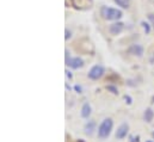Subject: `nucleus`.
Masks as SVG:
<instances>
[{
    "mask_svg": "<svg viewBox=\"0 0 154 142\" xmlns=\"http://www.w3.org/2000/svg\"><path fill=\"white\" fill-rule=\"evenodd\" d=\"M112 125H114V122L111 118H105L100 125L98 127V136L100 139H108L111 130H112Z\"/></svg>",
    "mask_w": 154,
    "mask_h": 142,
    "instance_id": "1",
    "label": "nucleus"
},
{
    "mask_svg": "<svg viewBox=\"0 0 154 142\" xmlns=\"http://www.w3.org/2000/svg\"><path fill=\"white\" fill-rule=\"evenodd\" d=\"M100 16L106 20H117L122 17V11H119L117 8L103 6L102 10H100Z\"/></svg>",
    "mask_w": 154,
    "mask_h": 142,
    "instance_id": "2",
    "label": "nucleus"
},
{
    "mask_svg": "<svg viewBox=\"0 0 154 142\" xmlns=\"http://www.w3.org/2000/svg\"><path fill=\"white\" fill-rule=\"evenodd\" d=\"M103 74H104V68L102 67V66H93L90 72H88V78L90 79H92V80H98V79H100L102 76H103Z\"/></svg>",
    "mask_w": 154,
    "mask_h": 142,
    "instance_id": "3",
    "label": "nucleus"
},
{
    "mask_svg": "<svg viewBox=\"0 0 154 142\" xmlns=\"http://www.w3.org/2000/svg\"><path fill=\"white\" fill-rule=\"evenodd\" d=\"M128 130H129V125H128L127 123L121 124V125L118 127L117 131H116V137H117L118 140L124 139V137L127 136V134H128Z\"/></svg>",
    "mask_w": 154,
    "mask_h": 142,
    "instance_id": "4",
    "label": "nucleus"
},
{
    "mask_svg": "<svg viewBox=\"0 0 154 142\" xmlns=\"http://www.w3.org/2000/svg\"><path fill=\"white\" fill-rule=\"evenodd\" d=\"M128 51L134 55V56H137V57H141L143 55V48L140 45V44H131L128 49Z\"/></svg>",
    "mask_w": 154,
    "mask_h": 142,
    "instance_id": "5",
    "label": "nucleus"
},
{
    "mask_svg": "<svg viewBox=\"0 0 154 142\" xmlns=\"http://www.w3.org/2000/svg\"><path fill=\"white\" fill-rule=\"evenodd\" d=\"M123 28H124V24L121 23V22H117L110 25V34L111 35H119L122 31H123Z\"/></svg>",
    "mask_w": 154,
    "mask_h": 142,
    "instance_id": "6",
    "label": "nucleus"
},
{
    "mask_svg": "<svg viewBox=\"0 0 154 142\" xmlns=\"http://www.w3.org/2000/svg\"><path fill=\"white\" fill-rule=\"evenodd\" d=\"M67 66L72 67L73 69H78V68H81V67L84 66V61H82V59H80V57H73V59H71V60L68 61Z\"/></svg>",
    "mask_w": 154,
    "mask_h": 142,
    "instance_id": "7",
    "label": "nucleus"
},
{
    "mask_svg": "<svg viewBox=\"0 0 154 142\" xmlns=\"http://www.w3.org/2000/svg\"><path fill=\"white\" fill-rule=\"evenodd\" d=\"M90 115H91V105L88 103H85L81 107V117L82 118H88Z\"/></svg>",
    "mask_w": 154,
    "mask_h": 142,
    "instance_id": "8",
    "label": "nucleus"
},
{
    "mask_svg": "<svg viewBox=\"0 0 154 142\" xmlns=\"http://www.w3.org/2000/svg\"><path fill=\"white\" fill-rule=\"evenodd\" d=\"M154 117V111L151 109V107H148V109H146L145 110V112H143V119L146 121V122H152V119H153Z\"/></svg>",
    "mask_w": 154,
    "mask_h": 142,
    "instance_id": "9",
    "label": "nucleus"
},
{
    "mask_svg": "<svg viewBox=\"0 0 154 142\" xmlns=\"http://www.w3.org/2000/svg\"><path fill=\"white\" fill-rule=\"evenodd\" d=\"M94 128H96V123H94L93 121H90V122L86 123V125H85V134H86V135H92Z\"/></svg>",
    "mask_w": 154,
    "mask_h": 142,
    "instance_id": "10",
    "label": "nucleus"
},
{
    "mask_svg": "<svg viewBox=\"0 0 154 142\" xmlns=\"http://www.w3.org/2000/svg\"><path fill=\"white\" fill-rule=\"evenodd\" d=\"M115 2L118 6H121L122 8H128L129 4H130V0H115Z\"/></svg>",
    "mask_w": 154,
    "mask_h": 142,
    "instance_id": "11",
    "label": "nucleus"
},
{
    "mask_svg": "<svg viewBox=\"0 0 154 142\" xmlns=\"http://www.w3.org/2000/svg\"><path fill=\"white\" fill-rule=\"evenodd\" d=\"M106 90L110 91L112 94H118V90L116 88L115 86H112V85H108V86H106Z\"/></svg>",
    "mask_w": 154,
    "mask_h": 142,
    "instance_id": "12",
    "label": "nucleus"
},
{
    "mask_svg": "<svg viewBox=\"0 0 154 142\" xmlns=\"http://www.w3.org/2000/svg\"><path fill=\"white\" fill-rule=\"evenodd\" d=\"M141 25H142V28L145 29V31H146V34L148 35L149 34V31H151V29H149V25L146 23V22H141Z\"/></svg>",
    "mask_w": 154,
    "mask_h": 142,
    "instance_id": "13",
    "label": "nucleus"
},
{
    "mask_svg": "<svg viewBox=\"0 0 154 142\" xmlns=\"http://www.w3.org/2000/svg\"><path fill=\"white\" fill-rule=\"evenodd\" d=\"M124 100H125V103H127L128 105H130V104L133 103V99H131V97H130V96H127V94L124 96Z\"/></svg>",
    "mask_w": 154,
    "mask_h": 142,
    "instance_id": "14",
    "label": "nucleus"
},
{
    "mask_svg": "<svg viewBox=\"0 0 154 142\" xmlns=\"http://www.w3.org/2000/svg\"><path fill=\"white\" fill-rule=\"evenodd\" d=\"M148 19H149V22L152 23L153 29H154V14H153V13H149V14H148Z\"/></svg>",
    "mask_w": 154,
    "mask_h": 142,
    "instance_id": "15",
    "label": "nucleus"
},
{
    "mask_svg": "<svg viewBox=\"0 0 154 142\" xmlns=\"http://www.w3.org/2000/svg\"><path fill=\"white\" fill-rule=\"evenodd\" d=\"M65 54H66V65H67V63H68V61L71 60V59H69V51L66 49V50H65Z\"/></svg>",
    "mask_w": 154,
    "mask_h": 142,
    "instance_id": "16",
    "label": "nucleus"
},
{
    "mask_svg": "<svg viewBox=\"0 0 154 142\" xmlns=\"http://www.w3.org/2000/svg\"><path fill=\"white\" fill-rule=\"evenodd\" d=\"M65 73H66V76H67L69 80H72V79H73V74H72V73H71L69 71H66Z\"/></svg>",
    "mask_w": 154,
    "mask_h": 142,
    "instance_id": "17",
    "label": "nucleus"
},
{
    "mask_svg": "<svg viewBox=\"0 0 154 142\" xmlns=\"http://www.w3.org/2000/svg\"><path fill=\"white\" fill-rule=\"evenodd\" d=\"M65 32H66V36H65V38H66V39L71 38V31H69L68 29H66V30H65Z\"/></svg>",
    "mask_w": 154,
    "mask_h": 142,
    "instance_id": "18",
    "label": "nucleus"
},
{
    "mask_svg": "<svg viewBox=\"0 0 154 142\" xmlns=\"http://www.w3.org/2000/svg\"><path fill=\"white\" fill-rule=\"evenodd\" d=\"M74 90L77 91L78 93H81V87H80L79 85H75V86H74Z\"/></svg>",
    "mask_w": 154,
    "mask_h": 142,
    "instance_id": "19",
    "label": "nucleus"
},
{
    "mask_svg": "<svg viewBox=\"0 0 154 142\" xmlns=\"http://www.w3.org/2000/svg\"><path fill=\"white\" fill-rule=\"evenodd\" d=\"M151 62H152V63L154 62V53H153V56H152V59H151Z\"/></svg>",
    "mask_w": 154,
    "mask_h": 142,
    "instance_id": "20",
    "label": "nucleus"
},
{
    "mask_svg": "<svg viewBox=\"0 0 154 142\" xmlns=\"http://www.w3.org/2000/svg\"><path fill=\"white\" fill-rule=\"evenodd\" d=\"M152 137H153V139H154V131H153V133H152Z\"/></svg>",
    "mask_w": 154,
    "mask_h": 142,
    "instance_id": "21",
    "label": "nucleus"
},
{
    "mask_svg": "<svg viewBox=\"0 0 154 142\" xmlns=\"http://www.w3.org/2000/svg\"><path fill=\"white\" fill-rule=\"evenodd\" d=\"M152 102H153V103H154V97H153V99H152Z\"/></svg>",
    "mask_w": 154,
    "mask_h": 142,
    "instance_id": "22",
    "label": "nucleus"
}]
</instances>
